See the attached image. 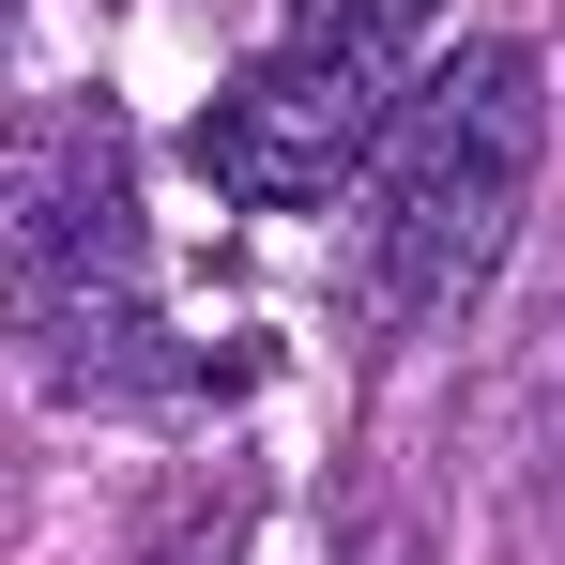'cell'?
Wrapping results in <instances>:
<instances>
[{"label": "cell", "mask_w": 565, "mask_h": 565, "mask_svg": "<svg viewBox=\"0 0 565 565\" xmlns=\"http://www.w3.org/2000/svg\"><path fill=\"white\" fill-rule=\"evenodd\" d=\"M535 46H459L428 93L382 122V199H367V306L382 321H444L489 290L520 184H535Z\"/></svg>", "instance_id": "cell-2"}, {"label": "cell", "mask_w": 565, "mask_h": 565, "mask_svg": "<svg viewBox=\"0 0 565 565\" xmlns=\"http://www.w3.org/2000/svg\"><path fill=\"white\" fill-rule=\"evenodd\" d=\"M413 46H428V0H290L276 46L199 107V184L245 199V214H306L382 153V122L413 93Z\"/></svg>", "instance_id": "cell-3"}, {"label": "cell", "mask_w": 565, "mask_h": 565, "mask_svg": "<svg viewBox=\"0 0 565 565\" xmlns=\"http://www.w3.org/2000/svg\"><path fill=\"white\" fill-rule=\"evenodd\" d=\"M0 321L62 397H199L245 382V352H184L153 306L138 184H122V122L93 93L31 107V138L0 153Z\"/></svg>", "instance_id": "cell-1"}, {"label": "cell", "mask_w": 565, "mask_h": 565, "mask_svg": "<svg viewBox=\"0 0 565 565\" xmlns=\"http://www.w3.org/2000/svg\"><path fill=\"white\" fill-rule=\"evenodd\" d=\"M0 31H15V0H0Z\"/></svg>", "instance_id": "cell-4"}]
</instances>
